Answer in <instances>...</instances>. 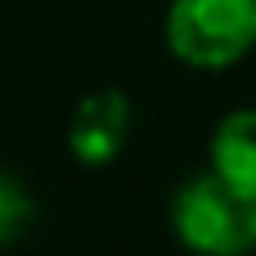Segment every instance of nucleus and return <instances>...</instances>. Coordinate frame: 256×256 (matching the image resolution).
<instances>
[{
  "instance_id": "obj_1",
  "label": "nucleus",
  "mask_w": 256,
  "mask_h": 256,
  "mask_svg": "<svg viewBox=\"0 0 256 256\" xmlns=\"http://www.w3.org/2000/svg\"><path fill=\"white\" fill-rule=\"evenodd\" d=\"M171 225L198 256H248L256 248V198L238 194L225 176H194L176 202Z\"/></svg>"
},
{
  "instance_id": "obj_2",
  "label": "nucleus",
  "mask_w": 256,
  "mask_h": 256,
  "mask_svg": "<svg viewBox=\"0 0 256 256\" xmlns=\"http://www.w3.org/2000/svg\"><path fill=\"white\" fill-rule=\"evenodd\" d=\"M166 45L194 68H230L256 45V0H171Z\"/></svg>"
},
{
  "instance_id": "obj_3",
  "label": "nucleus",
  "mask_w": 256,
  "mask_h": 256,
  "mask_svg": "<svg viewBox=\"0 0 256 256\" xmlns=\"http://www.w3.org/2000/svg\"><path fill=\"white\" fill-rule=\"evenodd\" d=\"M130 135V104L122 90H94L76 104L72 126H68V144L76 153V162L86 166H108Z\"/></svg>"
},
{
  "instance_id": "obj_4",
  "label": "nucleus",
  "mask_w": 256,
  "mask_h": 256,
  "mask_svg": "<svg viewBox=\"0 0 256 256\" xmlns=\"http://www.w3.org/2000/svg\"><path fill=\"white\" fill-rule=\"evenodd\" d=\"M212 171L256 198V112H230L212 135Z\"/></svg>"
},
{
  "instance_id": "obj_5",
  "label": "nucleus",
  "mask_w": 256,
  "mask_h": 256,
  "mask_svg": "<svg viewBox=\"0 0 256 256\" xmlns=\"http://www.w3.org/2000/svg\"><path fill=\"white\" fill-rule=\"evenodd\" d=\"M27 220H32V202H27L22 184L0 176V243H14L27 230Z\"/></svg>"
}]
</instances>
